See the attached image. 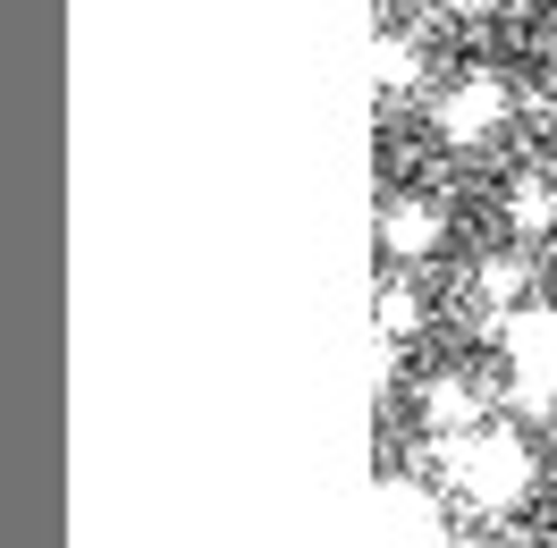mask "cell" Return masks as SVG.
<instances>
[{
  "label": "cell",
  "instance_id": "cell-1",
  "mask_svg": "<svg viewBox=\"0 0 557 548\" xmlns=\"http://www.w3.org/2000/svg\"><path fill=\"white\" fill-rule=\"evenodd\" d=\"M448 473L482 498V507H516L523 481H532V456H523L516 431H498V422H473V431H456L448 439Z\"/></svg>",
  "mask_w": 557,
  "mask_h": 548
},
{
  "label": "cell",
  "instance_id": "cell-2",
  "mask_svg": "<svg viewBox=\"0 0 557 548\" xmlns=\"http://www.w3.org/2000/svg\"><path fill=\"white\" fill-rule=\"evenodd\" d=\"M372 548H440V514L414 481H381L372 489Z\"/></svg>",
  "mask_w": 557,
  "mask_h": 548
},
{
  "label": "cell",
  "instance_id": "cell-3",
  "mask_svg": "<svg viewBox=\"0 0 557 548\" xmlns=\"http://www.w3.org/2000/svg\"><path fill=\"white\" fill-rule=\"evenodd\" d=\"M498 119H507V85H498V76H465L448 102H440V136L448 144H482Z\"/></svg>",
  "mask_w": 557,
  "mask_h": 548
},
{
  "label": "cell",
  "instance_id": "cell-4",
  "mask_svg": "<svg viewBox=\"0 0 557 548\" xmlns=\"http://www.w3.org/2000/svg\"><path fill=\"white\" fill-rule=\"evenodd\" d=\"M431 245H440V211L431 203H388L381 211V253L388 262H422Z\"/></svg>",
  "mask_w": 557,
  "mask_h": 548
},
{
  "label": "cell",
  "instance_id": "cell-5",
  "mask_svg": "<svg viewBox=\"0 0 557 548\" xmlns=\"http://www.w3.org/2000/svg\"><path fill=\"white\" fill-rule=\"evenodd\" d=\"M422 422H431V431H473V422H482V397H473V379H431V388H422Z\"/></svg>",
  "mask_w": 557,
  "mask_h": 548
},
{
  "label": "cell",
  "instance_id": "cell-6",
  "mask_svg": "<svg viewBox=\"0 0 557 548\" xmlns=\"http://www.w3.org/2000/svg\"><path fill=\"white\" fill-rule=\"evenodd\" d=\"M507 220H516V237H541L557 220V195H549V177H523L516 195H507Z\"/></svg>",
  "mask_w": 557,
  "mask_h": 548
},
{
  "label": "cell",
  "instance_id": "cell-7",
  "mask_svg": "<svg viewBox=\"0 0 557 548\" xmlns=\"http://www.w3.org/2000/svg\"><path fill=\"white\" fill-rule=\"evenodd\" d=\"M414 287H406V278H388V287H381V346H406V338H414Z\"/></svg>",
  "mask_w": 557,
  "mask_h": 548
},
{
  "label": "cell",
  "instance_id": "cell-8",
  "mask_svg": "<svg viewBox=\"0 0 557 548\" xmlns=\"http://www.w3.org/2000/svg\"><path fill=\"white\" fill-rule=\"evenodd\" d=\"M482 296H490V304H516V296H523V262H516V253H507V262H482Z\"/></svg>",
  "mask_w": 557,
  "mask_h": 548
},
{
  "label": "cell",
  "instance_id": "cell-9",
  "mask_svg": "<svg viewBox=\"0 0 557 548\" xmlns=\"http://www.w3.org/2000/svg\"><path fill=\"white\" fill-rule=\"evenodd\" d=\"M406 85H414V51L388 35V42H381V94H406Z\"/></svg>",
  "mask_w": 557,
  "mask_h": 548
},
{
  "label": "cell",
  "instance_id": "cell-10",
  "mask_svg": "<svg viewBox=\"0 0 557 548\" xmlns=\"http://www.w3.org/2000/svg\"><path fill=\"white\" fill-rule=\"evenodd\" d=\"M448 9H482V0H448Z\"/></svg>",
  "mask_w": 557,
  "mask_h": 548
}]
</instances>
